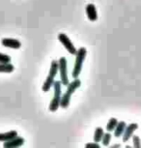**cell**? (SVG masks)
I'll list each match as a JSON object with an SVG mask.
<instances>
[{"mask_svg": "<svg viewBox=\"0 0 141 148\" xmlns=\"http://www.w3.org/2000/svg\"><path fill=\"white\" fill-rule=\"evenodd\" d=\"M58 63H59V70L58 71L60 72V77H61V83L62 85L67 86L69 84V79H68V63H67V59L65 57H61L59 60H58Z\"/></svg>", "mask_w": 141, "mask_h": 148, "instance_id": "5b68a950", "label": "cell"}, {"mask_svg": "<svg viewBox=\"0 0 141 148\" xmlns=\"http://www.w3.org/2000/svg\"><path fill=\"white\" fill-rule=\"evenodd\" d=\"M137 128H138V125L136 123H131V124L128 125V126L126 127V129L124 131V134H123V141H128L132 136L134 131L136 130Z\"/></svg>", "mask_w": 141, "mask_h": 148, "instance_id": "9c48e42d", "label": "cell"}, {"mask_svg": "<svg viewBox=\"0 0 141 148\" xmlns=\"http://www.w3.org/2000/svg\"><path fill=\"white\" fill-rule=\"evenodd\" d=\"M132 142H134V146L135 148H140L141 147V139L138 136H132Z\"/></svg>", "mask_w": 141, "mask_h": 148, "instance_id": "e0dca14e", "label": "cell"}, {"mask_svg": "<svg viewBox=\"0 0 141 148\" xmlns=\"http://www.w3.org/2000/svg\"><path fill=\"white\" fill-rule=\"evenodd\" d=\"M101 141V143H103L104 146H108L110 141H111V134H109V132L104 133Z\"/></svg>", "mask_w": 141, "mask_h": 148, "instance_id": "2e32d148", "label": "cell"}, {"mask_svg": "<svg viewBox=\"0 0 141 148\" xmlns=\"http://www.w3.org/2000/svg\"><path fill=\"white\" fill-rule=\"evenodd\" d=\"M81 85V82L78 79H74V82H69V84L67 85V91L65 92L64 95L61 96V102H60V107L62 108H67L70 105L71 102V98L77 88L80 87Z\"/></svg>", "mask_w": 141, "mask_h": 148, "instance_id": "6da1fadb", "label": "cell"}, {"mask_svg": "<svg viewBox=\"0 0 141 148\" xmlns=\"http://www.w3.org/2000/svg\"><path fill=\"white\" fill-rule=\"evenodd\" d=\"M126 127H127V124H126L125 121L118 122L117 126H116L115 129H114V136H116V138H119V136H123L124 131H125Z\"/></svg>", "mask_w": 141, "mask_h": 148, "instance_id": "8fae6325", "label": "cell"}, {"mask_svg": "<svg viewBox=\"0 0 141 148\" xmlns=\"http://www.w3.org/2000/svg\"><path fill=\"white\" fill-rule=\"evenodd\" d=\"M85 147H87V148H99V142L94 141L93 143H87L86 145H85Z\"/></svg>", "mask_w": 141, "mask_h": 148, "instance_id": "d6986e66", "label": "cell"}, {"mask_svg": "<svg viewBox=\"0 0 141 148\" xmlns=\"http://www.w3.org/2000/svg\"><path fill=\"white\" fill-rule=\"evenodd\" d=\"M15 70L13 64L9 63H0V73H12Z\"/></svg>", "mask_w": 141, "mask_h": 148, "instance_id": "4fadbf2b", "label": "cell"}, {"mask_svg": "<svg viewBox=\"0 0 141 148\" xmlns=\"http://www.w3.org/2000/svg\"><path fill=\"white\" fill-rule=\"evenodd\" d=\"M54 88V96L52 98L50 104H49V110L50 111H56L58 108L60 107V102H61V90H62V83L60 80L54 82L53 83Z\"/></svg>", "mask_w": 141, "mask_h": 148, "instance_id": "277c9868", "label": "cell"}, {"mask_svg": "<svg viewBox=\"0 0 141 148\" xmlns=\"http://www.w3.org/2000/svg\"><path fill=\"white\" fill-rule=\"evenodd\" d=\"M85 11H86V15L89 21H96L98 19V13H97L96 6L94 4H88L85 8Z\"/></svg>", "mask_w": 141, "mask_h": 148, "instance_id": "30bf717a", "label": "cell"}, {"mask_svg": "<svg viewBox=\"0 0 141 148\" xmlns=\"http://www.w3.org/2000/svg\"><path fill=\"white\" fill-rule=\"evenodd\" d=\"M58 70H59V63H58V61L57 60H52L50 68H49L48 76V77H46V82H44L43 87H42L44 92H48L49 89L53 86V83L55 82L54 79H55V77H56L57 73H58Z\"/></svg>", "mask_w": 141, "mask_h": 148, "instance_id": "3957f363", "label": "cell"}, {"mask_svg": "<svg viewBox=\"0 0 141 148\" xmlns=\"http://www.w3.org/2000/svg\"><path fill=\"white\" fill-rule=\"evenodd\" d=\"M24 143V138H21V136H18L8 141H4L3 146L5 148H15V147H20L21 145H23Z\"/></svg>", "mask_w": 141, "mask_h": 148, "instance_id": "52a82bcc", "label": "cell"}, {"mask_svg": "<svg viewBox=\"0 0 141 148\" xmlns=\"http://www.w3.org/2000/svg\"><path fill=\"white\" fill-rule=\"evenodd\" d=\"M18 136V132L16 131H10L7 133H1L0 134V141H8L10 139H12Z\"/></svg>", "mask_w": 141, "mask_h": 148, "instance_id": "7c38bea8", "label": "cell"}, {"mask_svg": "<svg viewBox=\"0 0 141 148\" xmlns=\"http://www.w3.org/2000/svg\"><path fill=\"white\" fill-rule=\"evenodd\" d=\"M117 124H118V120L117 119H116V118H110L108 123H107V125H106L107 132L110 133V132H112V131H114L115 127L117 126Z\"/></svg>", "mask_w": 141, "mask_h": 148, "instance_id": "9a60e30c", "label": "cell"}, {"mask_svg": "<svg viewBox=\"0 0 141 148\" xmlns=\"http://www.w3.org/2000/svg\"><path fill=\"white\" fill-rule=\"evenodd\" d=\"M1 44L4 47H9V49H18L21 47V43L16 39L13 38H3L1 41Z\"/></svg>", "mask_w": 141, "mask_h": 148, "instance_id": "ba28073f", "label": "cell"}, {"mask_svg": "<svg viewBox=\"0 0 141 148\" xmlns=\"http://www.w3.org/2000/svg\"><path fill=\"white\" fill-rule=\"evenodd\" d=\"M113 147H120V144H115L113 145Z\"/></svg>", "mask_w": 141, "mask_h": 148, "instance_id": "ffe728a7", "label": "cell"}, {"mask_svg": "<svg viewBox=\"0 0 141 148\" xmlns=\"http://www.w3.org/2000/svg\"><path fill=\"white\" fill-rule=\"evenodd\" d=\"M58 40H59L60 43L64 46V47L67 49L69 53H71L72 55H76L77 49H76L73 42L70 40V38H69L67 35L64 34V33H60V34L58 35Z\"/></svg>", "mask_w": 141, "mask_h": 148, "instance_id": "8992f818", "label": "cell"}, {"mask_svg": "<svg viewBox=\"0 0 141 148\" xmlns=\"http://www.w3.org/2000/svg\"><path fill=\"white\" fill-rule=\"evenodd\" d=\"M87 51L85 47H80L79 49H77L76 53V64L74 66L73 72H72V76L74 79H77L79 77L80 73H81L82 66H83V62L86 58Z\"/></svg>", "mask_w": 141, "mask_h": 148, "instance_id": "7a4b0ae2", "label": "cell"}, {"mask_svg": "<svg viewBox=\"0 0 141 148\" xmlns=\"http://www.w3.org/2000/svg\"><path fill=\"white\" fill-rule=\"evenodd\" d=\"M104 129L103 128H101V127H98V128H96V130H95V133H94V141L95 142H99L101 140V138H103V136H104Z\"/></svg>", "mask_w": 141, "mask_h": 148, "instance_id": "5bb4252c", "label": "cell"}, {"mask_svg": "<svg viewBox=\"0 0 141 148\" xmlns=\"http://www.w3.org/2000/svg\"><path fill=\"white\" fill-rule=\"evenodd\" d=\"M11 62V57L9 55L0 52V63H9Z\"/></svg>", "mask_w": 141, "mask_h": 148, "instance_id": "ac0fdd59", "label": "cell"}]
</instances>
